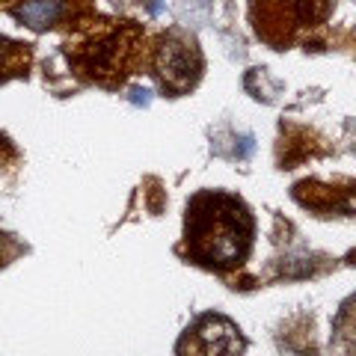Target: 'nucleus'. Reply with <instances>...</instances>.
Returning a JSON list of instances; mask_svg holds the SVG:
<instances>
[{
  "label": "nucleus",
  "mask_w": 356,
  "mask_h": 356,
  "mask_svg": "<svg viewBox=\"0 0 356 356\" xmlns=\"http://www.w3.org/2000/svg\"><path fill=\"white\" fill-rule=\"evenodd\" d=\"M193 348L191 356H241L243 341L238 336L235 324L226 318H205L193 330Z\"/></svg>",
  "instance_id": "nucleus-4"
},
{
  "label": "nucleus",
  "mask_w": 356,
  "mask_h": 356,
  "mask_svg": "<svg viewBox=\"0 0 356 356\" xmlns=\"http://www.w3.org/2000/svg\"><path fill=\"white\" fill-rule=\"evenodd\" d=\"M250 243V217L232 196H199L187 217V247L202 264L229 267Z\"/></svg>",
  "instance_id": "nucleus-1"
},
{
  "label": "nucleus",
  "mask_w": 356,
  "mask_h": 356,
  "mask_svg": "<svg viewBox=\"0 0 356 356\" xmlns=\"http://www.w3.org/2000/svg\"><path fill=\"white\" fill-rule=\"evenodd\" d=\"M131 102H134V104H143V107H146V104L152 102V98H149L146 89H134V92H131Z\"/></svg>",
  "instance_id": "nucleus-6"
},
{
  "label": "nucleus",
  "mask_w": 356,
  "mask_h": 356,
  "mask_svg": "<svg viewBox=\"0 0 356 356\" xmlns=\"http://www.w3.org/2000/svg\"><path fill=\"white\" fill-rule=\"evenodd\" d=\"M158 74H161L163 86L175 89V92L193 86L196 74H199V54H196V48L181 36L163 39L161 51H158Z\"/></svg>",
  "instance_id": "nucleus-2"
},
{
  "label": "nucleus",
  "mask_w": 356,
  "mask_h": 356,
  "mask_svg": "<svg viewBox=\"0 0 356 356\" xmlns=\"http://www.w3.org/2000/svg\"><path fill=\"white\" fill-rule=\"evenodd\" d=\"M63 6H65V0H27L24 6H18L15 15L33 30H44L63 15Z\"/></svg>",
  "instance_id": "nucleus-5"
},
{
  "label": "nucleus",
  "mask_w": 356,
  "mask_h": 356,
  "mask_svg": "<svg viewBox=\"0 0 356 356\" xmlns=\"http://www.w3.org/2000/svg\"><path fill=\"white\" fill-rule=\"evenodd\" d=\"M264 9V24H259V33H267L270 24H282L288 21V30L303 27L318 21L327 13V0H255L252 9Z\"/></svg>",
  "instance_id": "nucleus-3"
}]
</instances>
